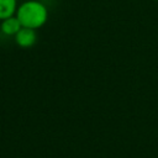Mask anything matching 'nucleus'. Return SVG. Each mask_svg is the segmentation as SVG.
Wrapping results in <instances>:
<instances>
[{"label":"nucleus","mask_w":158,"mask_h":158,"mask_svg":"<svg viewBox=\"0 0 158 158\" xmlns=\"http://www.w3.org/2000/svg\"><path fill=\"white\" fill-rule=\"evenodd\" d=\"M16 17L19 19L22 27L37 30L47 22L48 10L44 4L37 0H28L17 7Z\"/></svg>","instance_id":"f257e3e1"},{"label":"nucleus","mask_w":158,"mask_h":158,"mask_svg":"<svg viewBox=\"0 0 158 158\" xmlns=\"http://www.w3.org/2000/svg\"><path fill=\"white\" fill-rule=\"evenodd\" d=\"M16 43L22 48H30L32 47L37 41L36 30L28 28V27H21L19 32L14 36Z\"/></svg>","instance_id":"f03ea898"},{"label":"nucleus","mask_w":158,"mask_h":158,"mask_svg":"<svg viewBox=\"0 0 158 158\" xmlns=\"http://www.w3.org/2000/svg\"><path fill=\"white\" fill-rule=\"evenodd\" d=\"M21 27H22V26H21L19 19L16 17V15L2 20V21H1V25H0L1 32H2L4 35H6V36H15V35L19 32V30H20Z\"/></svg>","instance_id":"7ed1b4c3"},{"label":"nucleus","mask_w":158,"mask_h":158,"mask_svg":"<svg viewBox=\"0 0 158 158\" xmlns=\"http://www.w3.org/2000/svg\"><path fill=\"white\" fill-rule=\"evenodd\" d=\"M17 7V0H0V21L15 16Z\"/></svg>","instance_id":"20e7f679"},{"label":"nucleus","mask_w":158,"mask_h":158,"mask_svg":"<svg viewBox=\"0 0 158 158\" xmlns=\"http://www.w3.org/2000/svg\"><path fill=\"white\" fill-rule=\"evenodd\" d=\"M156 1H158V0H156Z\"/></svg>","instance_id":"39448f33"}]
</instances>
